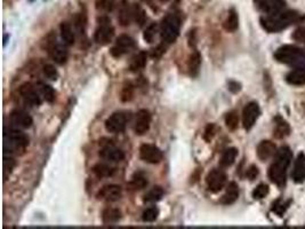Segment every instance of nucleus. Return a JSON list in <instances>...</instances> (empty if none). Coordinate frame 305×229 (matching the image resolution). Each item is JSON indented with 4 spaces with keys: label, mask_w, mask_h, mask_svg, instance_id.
Returning <instances> with one entry per match:
<instances>
[{
    "label": "nucleus",
    "mask_w": 305,
    "mask_h": 229,
    "mask_svg": "<svg viewBox=\"0 0 305 229\" xmlns=\"http://www.w3.org/2000/svg\"><path fill=\"white\" fill-rule=\"evenodd\" d=\"M305 18L295 11H281L274 14H266L261 19V24L267 32H280L288 26L303 21Z\"/></svg>",
    "instance_id": "1"
},
{
    "label": "nucleus",
    "mask_w": 305,
    "mask_h": 229,
    "mask_svg": "<svg viewBox=\"0 0 305 229\" xmlns=\"http://www.w3.org/2000/svg\"><path fill=\"white\" fill-rule=\"evenodd\" d=\"M293 152L288 147H283L277 151L274 162L270 167L269 177L273 184L279 187H284L287 181V168L289 167Z\"/></svg>",
    "instance_id": "2"
},
{
    "label": "nucleus",
    "mask_w": 305,
    "mask_h": 229,
    "mask_svg": "<svg viewBox=\"0 0 305 229\" xmlns=\"http://www.w3.org/2000/svg\"><path fill=\"white\" fill-rule=\"evenodd\" d=\"M274 58L278 62L297 67L305 63V49L296 47L294 45H286L277 49V52L274 53Z\"/></svg>",
    "instance_id": "3"
},
{
    "label": "nucleus",
    "mask_w": 305,
    "mask_h": 229,
    "mask_svg": "<svg viewBox=\"0 0 305 229\" xmlns=\"http://www.w3.org/2000/svg\"><path fill=\"white\" fill-rule=\"evenodd\" d=\"M181 20L176 14H168L165 16L160 26L162 41L166 44H173L180 36Z\"/></svg>",
    "instance_id": "4"
},
{
    "label": "nucleus",
    "mask_w": 305,
    "mask_h": 229,
    "mask_svg": "<svg viewBox=\"0 0 305 229\" xmlns=\"http://www.w3.org/2000/svg\"><path fill=\"white\" fill-rule=\"evenodd\" d=\"M113 37H115V28L112 26L109 18L103 16L99 20V25L94 34V41L96 42V44L105 46L112 42Z\"/></svg>",
    "instance_id": "5"
},
{
    "label": "nucleus",
    "mask_w": 305,
    "mask_h": 229,
    "mask_svg": "<svg viewBox=\"0 0 305 229\" xmlns=\"http://www.w3.org/2000/svg\"><path fill=\"white\" fill-rule=\"evenodd\" d=\"M7 140L9 148L13 151L19 154V151L24 152L26 147L29 146V138L26 137L25 133H23L22 131H20L19 128L11 129L7 135Z\"/></svg>",
    "instance_id": "6"
},
{
    "label": "nucleus",
    "mask_w": 305,
    "mask_h": 229,
    "mask_svg": "<svg viewBox=\"0 0 305 229\" xmlns=\"http://www.w3.org/2000/svg\"><path fill=\"white\" fill-rule=\"evenodd\" d=\"M136 47V42L132 37L127 35H122L117 38L116 41V45L113 46L111 48V53L112 56L115 58H120V56L127 54V53L133 51L134 48Z\"/></svg>",
    "instance_id": "7"
},
{
    "label": "nucleus",
    "mask_w": 305,
    "mask_h": 229,
    "mask_svg": "<svg viewBox=\"0 0 305 229\" xmlns=\"http://www.w3.org/2000/svg\"><path fill=\"white\" fill-rule=\"evenodd\" d=\"M127 126V117L122 112H113L105 121V128L109 133H122Z\"/></svg>",
    "instance_id": "8"
},
{
    "label": "nucleus",
    "mask_w": 305,
    "mask_h": 229,
    "mask_svg": "<svg viewBox=\"0 0 305 229\" xmlns=\"http://www.w3.org/2000/svg\"><path fill=\"white\" fill-rule=\"evenodd\" d=\"M206 184L207 187L212 192H219L225 187L226 185V174L224 173V171L215 168L212 170L207 174L206 178Z\"/></svg>",
    "instance_id": "9"
},
{
    "label": "nucleus",
    "mask_w": 305,
    "mask_h": 229,
    "mask_svg": "<svg viewBox=\"0 0 305 229\" xmlns=\"http://www.w3.org/2000/svg\"><path fill=\"white\" fill-rule=\"evenodd\" d=\"M140 157L149 164H159L163 161V155L160 148L155 145H143L140 148Z\"/></svg>",
    "instance_id": "10"
},
{
    "label": "nucleus",
    "mask_w": 305,
    "mask_h": 229,
    "mask_svg": "<svg viewBox=\"0 0 305 229\" xmlns=\"http://www.w3.org/2000/svg\"><path fill=\"white\" fill-rule=\"evenodd\" d=\"M260 114H261L260 107L256 102H250V104H248L246 107L244 108L243 125L246 131H249V129L255 125L257 118L260 117Z\"/></svg>",
    "instance_id": "11"
},
{
    "label": "nucleus",
    "mask_w": 305,
    "mask_h": 229,
    "mask_svg": "<svg viewBox=\"0 0 305 229\" xmlns=\"http://www.w3.org/2000/svg\"><path fill=\"white\" fill-rule=\"evenodd\" d=\"M122 188L117 185H108L104 186L103 188H101V190L97 194V198L101 201L105 202H117L122 198Z\"/></svg>",
    "instance_id": "12"
},
{
    "label": "nucleus",
    "mask_w": 305,
    "mask_h": 229,
    "mask_svg": "<svg viewBox=\"0 0 305 229\" xmlns=\"http://www.w3.org/2000/svg\"><path fill=\"white\" fill-rule=\"evenodd\" d=\"M151 124V114L149 110L146 109H142L137 112L136 118H135V126H134V129H135V133L137 135H144L149 131Z\"/></svg>",
    "instance_id": "13"
},
{
    "label": "nucleus",
    "mask_w": 305,
    "mask_h": 229,
    "mask_svg": "<svg viewBox=\"0 0 305 229\" xmlns=\"http://www.w3.org/2000/svg\"><path fill=\"white\" fill-rule=\"evenodd\" d=\"M100 156L103 159L108 162H112V163H118L123 161L125 158V154L122 149L117 148L116 146H113L112 144H109L103 147L100 150Z\"/></svg>",
    "instance_id": "14"
},
{
    "label": "nucleus",
    "mask_w": 305,
    "mask_h": 229,
    "mask_svg": "<svg viewBox=\"0 0 305 229\" xmlns=\"http://www.w3.org/2000/svg\"><path fill=\"white\" fill-rule=\"evenodd\" d=\"M9 117H11L12 124L18 128H30L33 124L31 116L23 110H14Z\"/></svg>",
    "instance_id": "15"
},
{
    "label": "nucleus",
    "mask_w": 305,
    "mask_h": 229,
    "mask_svg": "<svg viewBox=\"0 0 305 229\" xmlns=\"http://www.w3.org/2000/svg\"><path fill=\"white\" fill-rule=\"evenodd\" d=\"M20 94H21L23 96V99H25L29 104H31L33 105H39L41 104L38 92H37L36 87L31 84V83H24V84L20 86Z\"/></svg>",
    "instance_id": "16"
},
{
    "label": "nucleus",
    "mask_w": 305,
    "mask_h": 229,
    "mask_svg": "<svg viewBox=\"0 0 305 229\" xmlns=\"http://www.w3.org/2000/svg\"><path fill=\"white\" fill-rule=\"evenodd\" d=\"M118 21L122 26H127L133 21V7L127 0H122L118 7Z\"/></svg>",
    "instance_id": "17"
},
{
    "label": "nucleus",
    "mask_w": 305,
    "mask_h": 229,
    "mask_svg": "<svg viewBox=\"0 0 305 229\" xmlns=\"http://www.w3.org/2000/svg\"><path fill=\"white\" fill-rule=\"evenodd\" d=\"M277 154V147L272 141L264 140L257 146V157L265 162Z\"/></svg>",
    "instance_id": "18"
},
{
    "label": "nucleus",
    "mask_w": 305,
    "mask_h": 229,
    "mask_svg": "<svg viewBox=\"0 0 305 229\" xmlns=\"http://www.w3.org/2000/svg\"><path fill=\"white\" fill-rule=\"evenodd\" d=\"M257 4L266 14H274V13L284 11L285 0H257Z\"/></svg>",
    "instance_id": "19"
},
{
    "label": "nucleus",
    "mask_w": 305,
    "mask_h": 229,
    "mask_svg": "<svg viewBox=\"0 0 305 229\" xmlns=\"http://www.w3.org/2000/svg\"><path fill=\"white\" fill-rule=\"evenodd\" d=\"M286 81L288 84L294 86H301L305 84V63L297 65L287 75Z\"/></svg>",
    "instance_id": "20"
},
{
    "label": "nucleus",
    "mask_w": 305,
    "mask_h": 229,
    "mask_svg": "<svg viewBox=\"0 0 305 229\" xmlns=\"http://www.w3.org/2000/svg\"><path fill=\"white\" fill-rule=\"evenodd\" d=\"M49 54L52 56V59L54 60L55 63L58 64H64L68 61L69 58V52L66 47L60 44L52 45V47L49 48Z\"/></svg>",
    "instance_id": "21"
},
{
    "label": "nucleus",
    "mask_w": 305,
    "mask_h": 229,
    "mask_svg": "<svg viewBox=\"0 0 305 229\" xmlns=\"http://www.w3.org/2000/svg\"><path fill=\"white\" fill-rule=\"evenodd\" d=\"M291 175H293V180L297 182V184H300V182H302L305 179V155L303 152H301L297 156Z\"/></svg>",
    "instance_id": "22"
},
{
    "label": "nucleus",
    "mask_w": 305,
    "mask_h": 229,
    "mask_svg": "<svg viewBox=\"0 0 305 229\" xmlns=\"http://www.w3.org/2000/svg\"><path fill=\"white\" fill-rule=\"evenodd\" d=\"M238 197H239V187L236 182H231L227 185L225 194L221 198V203L224 205H231L238 200Z\"/></svg>",
    "instance_id": "23"
},
{
    "label": "nucleus",
    "mask_w": 305,
    "mask_h": 229,
    "mask_svg": "<svg viewBox=\"0 0 305 229\" xmlns=\"http://www.w3.org/2000/svg\"><path fill=\"white\" fill-rule=\"evenodd\" d=\"M122 219V212L118 208H108L102 212V221L105 225L117 224Z\"/></svg>",
    "instance_id": "24"
},
{
    "label": "nucleus",
    "mask_w": 305,
    "mask_h": 229,
    "mask_svg": "<svg viewBox=\"0 0 305 229\" xmlns=\"http://www.w3.org/2000/svg\"><path fill=\"white\" fill-rule=\"evenodd\" d=\"M146 62H147L146 52L137 53V54L132 59V61H130V64H129L130 71L137 72V71L142 70V69L145 68Z\"/></svg>",
    "instance_id": "25"
},
{
    "label": "nucleus",
    "mask_w": 305,
    "mask_h": 229,
    "mask_svg": "<svg viewBox=\"0 0 305 229\" xmlns=\"http://www.w3.org/2000/svg\"><path fill=\"white\" fill-rule=\"evenodd\" d=\"M60 30H61V37L63 39V42H65L66 45L71 46L75 44V32H73V29L70 23L68 22H62L61 25H60Z\"/></svg>",
    "instance_id": "26"
},
{
    "label": "nucleus",
    "mask_w": 305,
    "mask_h": 229,
    "mask_svg": "<svg viewBox=\"0 0 305 229\" xmlns=\"http://www.w3.org/2000/svg\"><path fill=\"white\" fill-rule=\"evenodd\" d=\"M238 156V150L236 148H229L223 152L222 157H221L220 164L222 167H230L236 161Z\"/></svg>",
    "instance_id": "27"
},
{
    "label": "nucleus",
    "mask_w": 305,
    "mask_h": 229,
    "mask_svg": "<svg viewBox=\"0 0 305 229\" xmlns=\"http://www.w3.org/2000/svg\"><path fill=\"white\" fill-rule=\"evenodd\" d=\"M200 64H201V55L199 54V52H193L192 54L190 55L189 59V63H187V68H189L190 75L194 77V76L198 75L200 69Z\"/></svg>",
    "instance_id": "28"
},
{
    "label": "nucleus",
    "mask_w": 305,
    "mask_h": 229,
    "mask_svg": "<svg viewBox=\"0 0 305 229\" xmlns=\"http://www.w3.org/2000/svg\"><path fill=\"white\" fill-rule=\"evenodd\" d=\"M238 26H239V18H238L237 12L234 9H231L226 20L224 21V29L229 32H233L238 29Z\"/></svg>",
    "instance_id": "29"
},
{
    "label": "nucleus",
    "mask_w": 305,
    "mask_h": 229,
    "mask_svg": "<svg viewBox=\"0 0 305 229\" xmlns=\"http://www.w3.org/2000/svg\"><path fill=\"white\" fill-rule=\"evenodd\" d=\"M93 172L97 178H109L113 174V172H115V168L111 167L108 164L99 163V164H96L95 167H93Z\"/></svg>",
    "instance_id": "30"
},
{
    "label": "nucleus",
    "mask_w": 305,
    "mask_h": 229,
    "mask_svg": "<svg viewBox=\"0 0 305 229\" xmlns=\"http://www.w3.org/2000/svg\"><path fill=\"white\" fill-rule=\"evenodd\" d=\"M163 196V189L159 186L157 187H153L151 190H149L144 196V202L145 203H156L162 200V197Z\"/></svg>",
    "instance_id": "31"
},
{
    "label": "nucleus",
    "mask_w": 305,
    "mask_h": 229,
    "mask_svg": "<svg viewBox=\"0 0 305 229\" xmlns=\"http://www.w3.org/2000/svg\"><path fill=\"white\" fill-rule=\"evenodd\" d=\"M132 7H133V21H135L136 24L143 25L146 20V14L145 12H144V9L137 4L132 5Z\"/></svg>",
    "instance_id": "32"
},
{
    "label": "nucleus",
    "mask_w": 305,
    "mask_h": 229,
    "mask_svg": "<svg viewBox=\"0 0 305 229\" xmlns=\"http://www.w3.org/2000/svg\"><path fill=\"white\" fill-rule=\"evenodd\" d=\"M39 86H40V92H41L43 99H45L47 102H49V104L54 102L56 99V93L54 91V88H53L50 85H47V84H40Z\"/></svg>",
    "instance_id": "33"
},
{
    "label": "nucleus",
    "mask_w": 305,
    "mask_h": 229,
    "mask_svg": "<svg viewBox=\"0 0 305 229\" xmlns=\"http://www.w3.org/2000/svg\"><path fill=\"white\" fill-rule=\"evenodd\" d=\"M288 132H289V126H288L287 123L281 118H278L276 128H274V135L277 138H284L288 134Z\"/></svg>",
    "instance_id": "34"
},
{
    "label": "nucleus",
    "mask_w": 305,
    "mask_h": 229,
    "mask_svg": "<svg viewBox=\"0 0 305 229\" xmlns=\"http://www.w3.org/2000/svg\"><path fill=\"white\" fill-rule=\"evenodd\" d=\"M157 31H158V24H157V23H152V24H150L149 26H147L145 32H144V35H143L144 41H145L146 42H149V44H152V42H155Z\"/></svg>",
    "instance_id": "35"
},
{
    "label": "nucleus",
    "mask_w": 305,
    "mask_h": 229,
    "mask_svg": "<svg viewBox=\"0 0 305 229\" xmlns=\"http://www.w3.org/2000/svg\"><path fill=\"white\" fill-rule=\"evenodd\" d=\"M225 124L227 126V128L231 129V131H234L239 125V116L236 111H231L225 116Z\"/></svg>",
    "instance_id": "36"
},
{
    "label": "nucleus",
    "mask_w": 305,
    "mask_h": 229,
    "mask_svg": "<svg viewBox=\"0 0 305 229\" xmlns=\"http://www.w3.org/2000/svg\"><path fill=\"white\" fill-rule=\"evenodd\" d=\"M96 8L102 12H111L116 6V0H96Z\"/></svg>",
    "instance_id": "37"
},
{
    "label": "nucleus",
    "mask_w": 305,
    "mask_h": 229,
    "mask_svg": "<svg viewBox=\"0 0 305 229\" xmlns=\"http://www.w3.org/2000/svg\"><path fill=\"white\" fill-rule=\"evenodd\" d=\"M158 215H159L158 208H146V210L143 212L142 219H143V221H145V222H153V221L157 220Z\"/></svg>",
    "instance_id": "38"
},
{
    "label": "nucleus",
    "mask_w": 305,
    "mask_h": 229,
    "mask_svg": "<svg viewBox=\"0 0 305 229\" xmlns=\"http://www.w3.org/2000/svg\"><path fill=\"white\" fill-rule=\"evenodd\" d=\"M146 186H147V180L143 177L134 178L133 180L128 184V187L132 189V190H141V189L145 188Z\"/></svg>",
    "instance_id": "39"
},
{
    "label": "nucleus",
    "mask_w": 305,
    "mask_h": 229,
    "mask_svg": "<svg viewBox=\"0 0 305 229\" xmlns=\"http://www.w3.org/2000/svg\"><path fill=\"white\" fill-rule=\"evenodd\" d=\"M267 194H269V186L260 185L254 189L253 197H254V200H263Z\"/></svg>",
    "instance_id": "40"
},
{
    "label": "nucleus",
    "mask_w": 305,
    "mask_h": 229,
    "mask_svg": "<svg viewBox=\"0 0 305 229\" xmlns=\"http://www.w3.org/2000/svg\"><path fill=\"white\" fill-rule=\"evenodd\" d=\"M134 96V86L132 84H126L123 86L122 92V102H128L133 99Z\"/></svg>",
    "instance_id": "41"
},
{
    "label": "nucleus",
    "mask_w": 305,
    "mask_h": 229,
    "mask_svg": "<svg viewBox=\"0 0 305 229\" xmlns=\"http://www.w3.org/2000/svg\"><path fill=\"white\" fill-rule=\"evenodd\" d=\"M43 74L50 81H56L59 78V72L56 70L54 65L52 64H46L43 65Z\"/></svg>",
    "instance_id": "42"
},
{
    "label": "nucleus",
    "mask_w": 305,
    "mask_h": 229,
    "mask_svg": "<svg viewBox=\"0 0 305 229\" xmlns=\"http://www.w3.org/2000/svg\"><path fill=\"white\" fill-rule=\"evenodd\" d=\"M15 167V161L12 157L5 158L4 161V174H5V180H7V173L11 174L13 168Z\"/></svg>",
    "instance_id": "43"
},
{
    "label": "nucleus",
    "mask_w": 305,
    "mask_h": 229,
    "mask_svg": "<svg viewBox=\"0 0 305 229\" xmlns=\"http://www.w3.org/2000/svg\"><path fill=\"white\" fill-rule=\"evenodd\" d=\"M291 37H293L295 42L305 44V26H301V28L295 30Z\"/></svg>",
    "instance_id": "44"
},
{
    "label": "nucleus",
    "mask_w": 305,
    "mask_h": 229,
    "mask_svg": "<svg viewBox=\"0 0 305 229\" xmlns=\"http://www.w3.org/2000/svg\"><path fill=\"white\" fill-rule=\"evenodd\" d=\"M216 133V126L214 124H208L205 129V134H203V138L207 142H210V140L214 138V135Z\"/></svg>",
    "instance_id": "45"
},
{
    "label": "nucleus",
    "mask_w": 305,
    "mask_h": 229,
    "mask_svg": "<svg viewBox=\"0 0 305 229\" xmlns=\"http://www.w3.org/2000/svg\"><path fill=\"white\" fill-rule=\"evenodd\" d=\"M287 203H283V202L281 201H278L276 204L273 205V208H272V211L274 212V213H277V214H279V215H283L284 214V212L287 210Z\"/></svg>",
    "instance_id": "46"
},
{
    "label": "nucleus",
    "mask_w": 305,
    "mask_h": 229,
    "mask_svg": "<svg viewBox=\"0 0 305 229\" xmlns=\"http://www.w3.org/2000/svg\"><path fill=\"white\" fill-rule=\"evenodd\" d=\"M259 173H260L259 168H257L255 165H251V167L247 170L246 175H247V178L249 179V180L253 181V180H255L257 175H259Z\"/></svg>",
    "instance_id": "47"
},
{
    "label": "nucleus",
    "mask_w": 305,
    "mask_h": 229,
    "mask_svg": "<svg viewBox=\"0 0 305 229\" xmlns=\"http://www.w3.org/2000/svg\"><path fill=\"white\" fill-rule=\"evenodd\" d=\"M165 52H166L165 46L159 45L156 49H153V52H152V54H151V56H152V58H160V56H162Z\"/></svg>",
    "instance_id": "48"
},
{
    "label": "nucleus",
    "mask_w": 305,
    "mask_h": 229,
    "mask_svg": "<svg viewBox=\"0 0 305 229\" xmlns=\"http://www.w3.org/2000/svg\"><path fill=\"white\" fill-rule=\"evenodd\" d=\"M160 1H162V2H167V1H169V0H160Z\"/></svg>",
    "instance_id": "49"
}]
</instances>
